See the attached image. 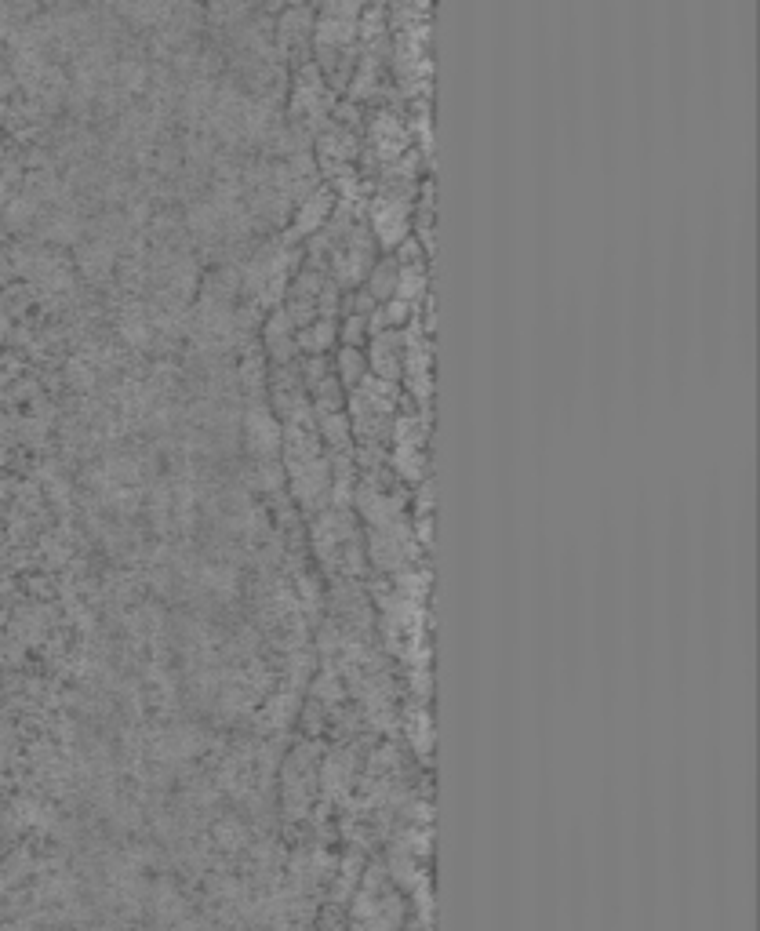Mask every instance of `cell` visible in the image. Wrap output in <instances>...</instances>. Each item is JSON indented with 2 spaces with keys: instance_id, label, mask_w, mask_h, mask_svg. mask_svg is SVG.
I'll return each mask as SVG.
<instances>
[{
  "instance_id": "obj_3",
  "label": "cell",
  "mask_w": 760,
  "mask_h": 931,
  "mask_svg": "<svg viewBox=\"0 0 760 931\" xmlns=\"http://www.w3.org/2000/svg\"><path fill=\"white\" fill-rule=\"evenodd\" d=\"M328 208H331V193L328 190H310L299 204L295 230H313V226H320V219L328 215Z\"/></svg>"
},
{
  "instance_id": "obj_1",
  "label": "cell",
  "mask_w": 760,
  "mask_h": 931,
  "mask_svg": "<svg viewBox=\"0 0 760 931\" xmlns=\"http://www.w3.org/2000/svg\"><path fill=\"white\" fill-rule=\"evenodd\" d=\"M117 335L124 342H131V346H146V342L153 339V317H150V306L139 299H128L124 306H120L117 313Z\"/></svg>"
},
{
  "instance_id": "obj_2",
  "label": "cell",
  "mask_w": 760,
  "mask_h": 931,
  "mask_svg": "<svg viewBox=\"0 0 760 931\" xmlns=\"http://www.w3.org/2000/svg\"><path fill=\"white\" fill-rule=\"evenodd\" d=\"M244 430H248V441L255 451H262V455H270L273 448H277V419H273L270 411L262 408V404H255V408H248V415H244Z\"/></svg>"
}]
</instances>
